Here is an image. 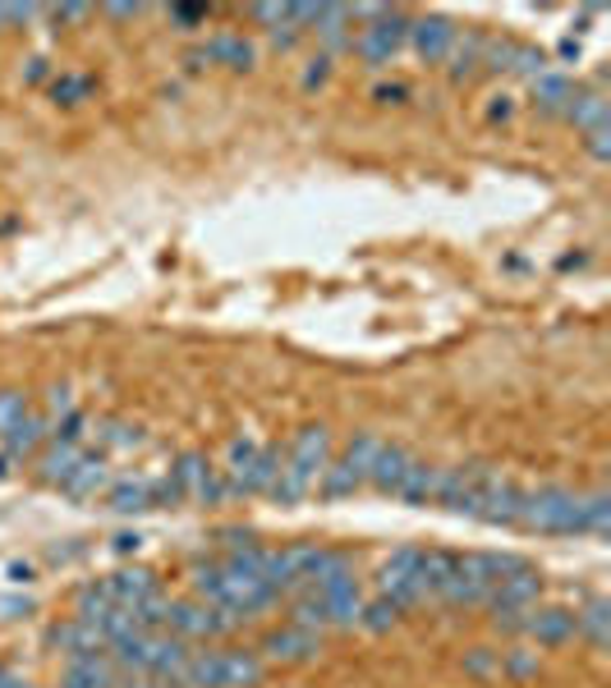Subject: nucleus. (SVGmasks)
Returning <instances> with one entry per match:
<instances>
[{
    "instance_id": "obj_1",
    "label": "nucleus",
    "mask_w": 611,
    "mask_h": 688,
    "mask_svg": "<svg viewBox=\"0 0 611 688\" xmlns=\"http://www.w3.org/2000/svg\"><path fill=\"white\" fill-rule=\"evenodd\" d=\"M332 463V427L326 423H303L290 440L286 459H280V473H276V486L267 492V500L276 505H299L309 492H318V482Z\"/></svg>"
},
{
    "instance_id": "obj_2",
    "label": "nucleus",
    "mask_w": 611,
    "mask_h": 688,
    "mask_svg": "<svg viewBox=\"0 0 611 688\" xmlns=\"http://www.w3.org/2000/svg\"><path fill=\"white\" fill-rule=\"evenodd\" d=\"M492 473H496L492 463H478V459H469V463H442L432 505H442L446 515H455V519H478V515H483Z\"/></svg>"
},
{
    "instance_id": "obj_3",
    "label": "nucleus",
    "mask_w": 611,
    "mask_h": 688,
    "mask_svg": "<svg viewBox=\"0 0 611 688\" xmlns=\"http://www.w3.org/2000/svg\"><path fill=\"white\" fill-rule=\"evenodd\" d=\"M355 41H349V51H355L368 70H391L396 64V56L405 51V41H409V19L400 10H382L373 24H355Z\"/></svg>"
},
{
    "instance_id": "obj_4",
    "label": "nucleus",
    "mask_w": 611,
    "mask_h": 688,
    "mask_svg": "<svg viewBox=\"0 0 611 688\" xmlns=\"http://www.w3.org/2000/svg\"><path fill=\"white\" fill-rule=\"evenodd\" d=\"M575 515H579V492H565V486H534V492H524L519 528L552 532V538H575Z\"/></svg>"
},
{
    "instance_id": "obj_5",
    "label": "nucleus",
    "mask_w": 611,
    "mask_h": 688,
    "mask_svg": "<svg viewBox=\"0 0 611 688\" xmlns=\"http://www.w3.org/2000/svg\"><path fill=\"white\" fill-rule=\"evenodd\" d=\"M170 482L180 486V496L189 505H226L230 492H226V473L203 455V450H180L170 463Z\"/></svg>"
},
{
    "instance_id": "obj_6",
    "label": "nucleus",
    "mask_w": 611,
    "mask_h": 688,
    "mask_svg": "<svg viewBox=\"0 0 611 688\" xmlns=\"http://www.w3.org/2000/svg\"><path fill=\"white\" fill-rule=\"evenodd\" d=\"M244 619L230 615L226 606H212V602H175L170 606V625L166 633L184 638V642H216V638H230Z\"/></svg>"
},
{
    "instance_id": "obj_7",
    "label": "nucleus",
    "mask_w": 611,
    "mask_h": 688,
    "mask_svg": "<svg viewBox=\"0 0 611 688\" xmlns=\"http://www.w3.org/2000/svg\"><path fill=\"white\" fill-rule=\"evenodd\" d=\"M492 583H496V579L488 574L483 551H469V556H455V569H451V583H446V592H442V602L455 606V611L488 606Z\"/></svg>"
},
{
    "instance_id": "obj_8",
    "label": "nucleus",
    "mask_w": 611,
    "mask_h": 688,
    "mask_svg": "<svg viewBox=\"0 0 611 688\" xmlns=\"http://www.w3.org/2000/svg\"><path fill=\"white\" fill-rule=\"evenodd\" d=\"M262 661H276V665H309L318 661L322 652V633H309V629H295V625H276L257 638L253 648Z\"/></svg>"
},
{
    "instance_id": "obj_9",
    "label": "nucleus",
    "mask_w": 611,
    "mask_h": 688,
    "mask_svg": "<svg viewBox=\"0 0 611 688\" xmlns=\"http://www.w3.org/2000/svg\"><path fill=\"white\" fill-rule=\"evenodd\" d=\"M423 546H396L378 569V596H391L400 611L414 606V574H419Z\"/></svg>"
},
{
    "instance_id": "obj_10",
    "label": "nucleus",
    "mask_w": 611,
    "mask_h": 688,
    "mask_svg": "<svg viewBox=\"0 0 611 688\" xmlns=\"http://www.w3.org/2000/svg\"><path fill=\"white\" fill-rule=\"evenodd\" d=\"M542 592H548V579H542L538 565H524L506 579H496L492 592H488V611H501V606H515V611H529L542 602Z\"/></svg>"
},
{
    "instance_id": "obj_11",
    "label": "nucleus",
    "mask_w": 611,
    "mask_h": 688,
    "mask_svg": "<svg viewBox=\"0 0 611 688\" xmlns=\"http://www.w3.org/2000/svg\"><path fill=\"white\" fill-rule=\"evenodd\" d=\"M455 33H460V28H455L446 14H423V19H409V41H405V47H414V56H419L423 64H442Z\"/></svg>"
},
{
    "instance_id": "obj_12",
    "label": "nucleus",
    "mask_w": 611,
    "mask_h": 688,
    "mask_svg": "<svg viewBox=\"0 0 611 688\" xmlns=\"http://www.w3.org/2000/svg\"><path fill=\"white\" fill-rule=\"evenodd\" d=\"M524 638L538 642V648H565V642H575V611L538 602L529 619H524Z\"/></svg>"
},
{
    "instance_id": "obj_13",
    "label": "nucleus",
    "mask_w": 611,
    "mask_h": 688,
    "mask_svg": "<svg viewBox=\"0 0 611 688\" xmlns=\"http://www.w3.org/2000/svg\"><path fill=\"white\" fill-rule=\"evenodd\" d=\"M519 515H524V486L506 473H492V486H488V500H483V523L492 528H519Z\"/></svg>"
},
{
    "instance_id": "obj_14",
    "label": "nucleus",
    "mask_w": 611,
    "mask_h": 688,
    "mask_svg": "<svg viewBox=\"0 0 611 688\" xmlns=\"http://www.w3.org/2000/svg\"><path fill=\"white\" fill-rule=\"evenodd\" d=\"M111 482H116L111 478V459L97 455V450H83V459L74 463V473L64 478L60 492L70 500H97V496H106V486H111Z\"/></svg>"
},
{
    "instance_id": "obj_15",
    "label": "nucleus",
    "mask_w": 611,
    "mask_h": 688,
    "mask_svg": "<svg viewBox=\"0 0 611 688\" xmlns=\"http://www.w3.org/2000/svg\"><path fill=\"white\" fill-rule=\"evenodd\" d=\"M451 569H455V551L428 546L423 560H419V574H414V606L442 602V592H446V583H451Z\"/></svg>"
},
{
    "instance_id": "obj_16",
    "label": "nucleus",
    "mask_w": 611,
    "mask_h": 688,
    "mask_svg": "<svg viewBox=\"0 0 611 688\" xmlns=\"http://www.w3.org/2000/svg\"><path fill=\"white\" fill-rule=\"evenodd\" d=\"M116 684H120V665L111 661V652H87L64 661L60 688H116Z\"/></svg>"
},
{
    "instance_id": "obj_17",
    "label": "nucleus",
    "mask_w": 611,
    "mask_h": 688,
    "mask_svg": "<svg viewBox=\"0 0 611 688\" xmlns=\"http://www.w3.org/2000/svg\"><path fill=\"white\" fill-rule=\"evenodd\" d=\"M309 37H318L322 56H332V60L345 56L349 41H355V19H349V5H318V19H313Z\"/></svg>"
},
{
    "instance_id": "obj_18",
    "label": "nucleus",
    "mask_w": 611,
    "mask_h": 688,
    "mask_svg": "<svg viewBox=\"0 0 611 688\" xmlns=\"http://www.w3.org/2000/svg\"><path fill=\"white\" fill-rule=\"evenodd\" d=\"M483 47H488V33H478V28H465V33H455L451 41V51H446V79L460 87L469 83L474 74H483Z\"/></svg>"
},
{
    "instance_id": "obj_19",
    "label": "nucleus",
    "mask_w": 611,
    "mask_h": 688,
    "mask_svg": "<svg viewBox=\"0 0 611 688\" xmlns=\"http://www.w3.org/2000/svg\"><path fill=\"white\" fill-rule=\"evenodd\" d=\"M83 459V446H74V440H60L51 436L47 446L37 450L33 459V469H37V482H47V486H64V478L74 473V463Z\"/></svg>"
},
{
    "instance_id": "obj_20",
    "label": "nucleus",
    "mask_w": 611,
    "mask_h": 688,
    "mask_svg": "<svg viewBox=\"0 0 611 688\" xmlns=\"http://www.w3.org/2000/svg\"><path fill=\"white\" fill-rule=\"evenodd\" d=\"M575 93H579V87H575V79L565 70H548V74H538L529 83V97L538 106V116H556V120L565 116V106H571Z\"/></svg>"
},
{
    "instance_id": "obj_21",
    "label": "nucleus",
    "mask_w": 611,
    "mask_h": 688,
    "mask_svg": "<svg viewBox=\"0 0 611 688\" xmlns=\"http://www.w3.org/2000/svg\"><path fill=\"white\" fill-rule=\"evenodd\" d=\"M47 642H51V648H60L64 656H87V652H111V648H106V638L93 629V625H87V619H60V625H51L47 629Z\"/></svg>"
},
{
    "instance_id": "obj_22",
    "label": "nucleus",
    "mask_w": 611,
    "mask_h": 688,
    "mask_svg": "<svg viewBox=\"0 0 611 688\" xmlns=\"http://www.w3.org/2000/svg\"><path fill=\"white\" fill-rule=\"evenodd\" d=\"M436 473H442V463H432V459H419V455H414V459H409V469H405V478H400V486H396V500L409 505V509L432 505V496H436Z\"/></svg>"
},
{
    "instance_id": "obj_23",
    "label": "nucleus",
    "mask_w": 611,
    "mask_h": 688,
    "mask_svg": "<svg viewBox=\"0 0 611 688\" xmlns=\"http://www.w3.org/2000/svg\"><path fill=\"white\" fill-rule=\"evenodd\" d=\"M409 459H414L409 446H400V440H382V450L373 459V473H368V486L382 492V496H396V486H400V478L409 469Z\"/></svg>"
},
{
    "instance_id": "obj_24",
    "label": "nucleus",
    "mask_w": 611,
    "mask_h": 688,
    "mask_svg": "<svg viewBox=\"0 0 611 688\" xmlns=\"http://www.w3.org/2000/svg\"><path fill=\"white\" fill-rule=\"evenodd\" d=\"M267 679V661L249 648H221V688H257Z\"/></svg>"
},
{
    "instance_id": "obj_25",
    "label": "nucleus",
    "mask_w": 611,
    "mask_h": 688,
    "mask_svg": "<svg viewBox=\"0 0 611 688\" xmlns=\"http://www.w3.org/2000/svg\"><path fill=\"white\" fill-rule=\"evenodd\" d=\"M199 51H203L207 64H226V70H253V60H257L253 41L244 33H216V37H207V47H199Z\"/></svg>"
},
{
    "instance_id": "obj_26",
    "label": "nucleus",
    "mask_w": 611,
    "mask_h": 688,
    "mask_svg": "<svg viewBox=\"0 0 611 688\" xmlns=\"http://www.w3.org/2000/svg\"><path fill=\"white\" fill-rule=\"evenodd\" d=\"M0 440H5V455H10L14 463L37 459V450L51 440V423H47V413H37V409H33V413L24 418V423H19L10 436H0Z\"/></svg>"
},
{
    "instance_id": "obj_27",
    "label": "nucleus",
    "mask_w": 611,
    "mask_h": 688,
    "mask_svg": "<svg viewBox=\"0 0 611 688\" xmlns=\"http://www.w3.org/2000/svg\"><path fill=\"white\" fill-rule=\"evenodd\" d=\"M257 450H262V440H253V436H235L230 446H226V492H230V500H244V482H249V473H253V463H257Z\"/></svg>"
},
{
    "instance_id": "obj_28",
    "label": "nucleus",
    "mask_w": 611,
    "mask_h": 688,
    "mask_svg": "<svg viewBox=\"0 0 611 688\" xmlns=\"http://www.w3.org/2000/svg\"><path fill=\"white\" fill-rule=\"evenodd\" d=\"M575 638H584L594 652H607V642H611V602L607 596H588V602L575 611Z\"/></svg>"
},
{
    "instance_id": "obj_29",
    "label": "nucleus",
    "mask_w": 611,
    "mask_h": 688,
    "mask_svg": "<svg viewBox=\"0 0 611 688\" xmlns=\"http://www.w3.org/2000/svg\"><path fill=\"white\" fill-rule=\"evenodd\" d=\"M106 583V592H111V602L116 606H139L143 596H152L161 583H157V574L152 569H143V565H134V569H116L111 579H101Z\"/></svg>"
},
{
    "instance_id": "obj_30",
    "label": "nucleus",
    "mask_w": 611,
    "mask_h": 688,
    "mask_svg": "<svg viewBox=\"0 0 611 688\" xmlns=\"http://www.w3.org/2000/svg\"><path fill=\"white\" fill-rule=\"evenodd\" d=\"M322 602H326V625L332 629H359V615H363V592L359 583H349V588H336V592H318Z\"/></svg>"
},
{
    "instance_id": "obj_31",
    "label": "nucleus",
    "mask_w": 611,
    "mask_h": 688,
    "mask_svg": "<svg viewBox=\"0 0 611 688\" xmlns=\"http://www.w3.org/2000/svg\"><path fill=\"white\" fill-rule=\"evenodd\" d=\"M611 532V496L607 492H584L579 515H575V538H607Z\"/></svg>"
},
{
    "instance_id": "obj_32",
    "label": "nucleus",
    "mask_w": 611,
    "mask_h": 688,
    "mask_svg": "<svg viewBox=\"0 0 611 688\" xmlns=\"http://www.w3.org/2000/svg\"><path fill=\"white\" fill-rule=\"evenodd\" d=\"M561 120H571L579 133H594V129L611 124V101H607L602 93H575Z\"/></svg>"
},
{
    "instance_id": "obj_33",
    "label": "nucleus",
    "mask_w": 611,
    "mask_h": 688,
    "mask_svg": "<svg viewBox=\"0 0 611 688\" xmlns=\"http://www.w3.org/2000/svg\"><path fill=\"white\" fill-rule=\"evenodd\" d=\"M106 509H111V515H120V519L152 509V505H147V478H116L111 486H106Z\"/></svg>"
},
{
    "instance_id": "obj_34",
    "label": "nucleus",
    "mask_w": 611,
    "mask_h": 688,
    "mask_svg": "<svg viewBox=\"0 0 611 688\" xmlns=\"http://www.w3.org/2000/svg\"><path fill=\"white\" fill-rule=\"evenodd\" d=\"M280 459H286V450H280V446H262V450H257V463H253V473H249V482H244V500L272 492L276 473H280Z\"/></svg>"
},
{
    "instance_id": "obj_35",
    "label": "nucleus",
    "mask_w": 611,
    "mask_h": 688,
    "mask_svg": "<svg viewBox=\"0 0 611 688\" xmlns=\"http://www.w3.org/2000/svg\"><path fill=\"white\" fill-rule=\"evenodd\" d=\"M93 93H97V79L83 74V70H64V74L51 79V97H56L60 106H79V101H87Z\"/></svg>"
},
{
    "instance_id": "obj_36",
    "label": "nucleus",
    "mask_w": 611,
    "mask_h": 688,
    "mask_svg": "<svg viewBox=\"0 0 611 688\" xmlns=\"http://www.w3.org/2000/svg\"><path fill=\"white\" fill-rule=\"evenodd\" d=\"M400 606L391 602V596H373V602H363V615H359V629H368V633H391L400 625Z\"/></svg>"
},
{
    "instance_id": "obj_37",
    "label": "nucleus",
    "mask_w": 611,
    "mask_h": 688,
    "mask_svg": "<svg viewBox=\"0 0 611 688\" xmlns=\"http://www.w3.org/2000/svg\"><path fill=\"white\" fill-rule=\"evenodd\" d=\"M552 70V60L542 47H534V41H515V56H511V70L506 74H519V79H538V74H548Z\"/></svg>"
},
{
    "instance_id": "obj_38",
    "label": "nucleus",
    "mask_w": 611,
    "mask_h": 688,
    "mask_svg": "<svg viewBox=\"0 0 611 688\" xmlns=\"http://www.w3.org/2000/svg\"><path fill=\"white\" fill-rule=\"evenodd\" d=\"M97 427H101L97 436H101L106 450H139L143 446V432L134 423H124V418H101Z\"/></svg>"
},
{
    "instance_id": "obj_39",
    "label": "nucleus",
    "mask_w": 611,
    "mask_h": 688,
    "mask_svg": "<svg viewBox=\"0 0 611 688\" xmlns=\"http://www.w3.org/2000/svg\"><path fill=\"white\" fill-rule=\"evenodd\" d=\"M28 413H33V395L28 390H14V386L0 390V436H10Z\"/></svg>"
},
{
    "instance_id": "obj_40",
    "label": "nucleus",
    "mask_w": 611,
    "mask_h": 688,
    "mask_svg": "<svg viewBox=\"0 0 611 688\" xmlns=\"http://www.w3.org/2000/svg\"><path fill=\"white\" fill-rule=\"evenodd\" d=\"M501 675L506 679H538L542 675V661H538V652H529V648H506L501 652Z\"/></svg>"
},
{
    "instance_id": "obj_41",
    "label": "nucleus",
    "mask_w": 611,
    "mask_h": 688,
    "mask_svg": "<svg viewBox=\"0 0 611 688\" xmlns=\"http://www.w3.org/2000/svg\"><path fill=\"white\" fill-rule=\"evenodd\" d=\"M460 665H465L469 679H501V652L496 648H469Z\"/></svg>"
},
{
    "instance_id": "obj_42",
    "label": "nucleus",
    "mask_w": 611,
    "mask_h": 688,
    "mask_svg": "<svg viewBox=\"0 0 611 688\" xmlns=\"http://www.w3.org/2000/svg\"><path fill=\"white\" fill-rule=\"evenodd\" d=\"M74 409H79V399H74L70 386H51V390H47V423H51V436H56V427H60Z\"/></svg>"
},
{
    "instance_id": "obj_43",
    "label": "nucleus",
    "mask_w": 611,
    "mask_h": 688,
    "mask_svg": "<svg viewBox=\"0 0 611 688\" xmlns=\"http://www.w3.org/2000/svg\"><path fill=\"white\" fill-rule=\"evenodd\" d=\"M147 505H152V509H175V505H184L180 486L170 482V473H166V478H147Z\"/></svg>"
},
{
    "instance_id": "obj_44",
    "label": "nucleus",
    "mask_w": 611,
    "mask_h": 688,
    "mask_svg": "<svg viewBox=\"0 0 611 688\" xmlns=\"http://www.w3.org/2000/svg\"><path fill=\"white\" fill-rule=\"evenodd\" d=\"M529 611H534V606H529ZM529 611H515V606L492 611V633H496V638H524V619H529Z\"/></svg>"
},
{
    "instance_id": "obj_45",
    "label": "nucleus",
    "mask_w": 611,
    "mask_h": 688,
    "mask_svg": "<svg viewBox=\"0 0 611 688\" xmlns=\"http://www.w3.org/2000/svg\"><path fill=\"white\" fill-rule=\"evenodd\" d=\"M166 14H170V24H175V28L193 33V28H203V24H207V14H212V10H207V5H170Z\"/></svg>"
},
{
    "instance_id": "obj_46",
    "label": "nucleus",
    "mask_w": 611,
    "mask_h": 688,
    "mask_svg": "<svg viewBox=\"0 0 611 688\" xmlns=\"http://www.w3.org/2000/svg\"><path fill=\"white\" fill-rule=\"evenodd\" d=\"M47 5H0V33H10V28H24L28 19H37Z\"/></svg>"
},
{
    "instance_id": "obj_47",
    "label": "nucleus",
    "mask_w": 611,
    "mask_h": 688,
    "mask_svg": "<svg viewBox=\"0 0 611 688\" xmlns=\"http://www.w3.org/2000/svg\"><path fill=\"white\" fill-rule=\"evenodd\" d=\"M267 37H272V47H276V51H295V47H299V41L309 37V33H303V28L295 24V19H286V24H276Z\"/></svg>"
},
{
    "instance_id": "obj_48",
    "label": "nucleus",
    "mask_w": 611,
    "mask_h": 688,
    "mask_svg": "<svg viewBox=\"0 0 611 688\" xmlns=\"http://www.w3.org/2000/svg\"><path fill=\"white\" fill-rule=\"evenodd\" d=\"M87 423H93V418H87L83 409H74L70 418H64V423L56 427V436L60 440H74V446H83V436H87Z\"/></svg>"
},
{
    "instance_id": "obj_49",
    "label": "nucleus",
    "mask_w": 611,
    "mask_h": 688,
    "mask_svg": "<svg viewBox=\"0 0 611 688\" xmlns=\"http://www.w3.org/2000/svg\"><path fill=\"white\" fill-rule=\"evenodd\" d=\"M584 152L594 161H607L611 157V124H602V129H594V133H584Z\"/></svg>"
},
{
    "instance_id": "obj_50",
    "label": "nucleus",
    "mask_w": 611,
    "mask_h": 688,
    "mask_svg": "<svg viewBox=\"0 0 611 688\" xmlns=\"http://www.w3.org/2000/svg\"><path fill=\"white\" fill-rule=\"evenodd\" d=\"M326 79H332V56H322V51H318V56L309 60V70H303V87L313 93V87H322Z\"/></svg>"
},
{
    "instance_id": "obj_51",
    "label": "nucleus",
    "mask_w": 611,
    "mask_h": 688,
    "mask_svg": "<svg viewBox=\"0 0 611 688\" xmlns=\"http://www.w3.org/2000/svg\"><path fill=\"white\" fill-rule=\"evenodd\" d=\"M409 97V83H378L373 87V101L378 106H400Z\"/></svg>"
},
{
    "instance_id": "obj_52",
    "label": "nucleus",
    "mask_w": 611,
    "mask_h": 688,
    "mask_svg": "<svg viewBox=\"0 0 611 688\" xmlns=\"http://www.w3.org/2000/svg\"><path fill=\"white\" fill-rule=\"evenodd\" d=\"M41 14H51L56 24H83V19L93 14V5H51V10H41Z\"/></svg>"
},
{
    "instance_id": "obj_53",
    "label": "nucleus",
    "mask_w": 611,
    "mask_h": 688,
    "mask_svg": "<svg viewBox=\"0 0 611 688\" xmlns=\"http://www.w3.org/2000/svg\"><path fill=\"white\" fill-rule=\"evenodd\" d=\"M511 116H515V97H511V93H496V97H488V120H492V124H496V120L506 124Z\"/></svg>"
},
{
    "instance_id": "obj_54",
    "label": "nucleus",
    "mask_w": 611,
    "mask_h": 688,
    "mask_svg": "<svg viewBox=\"0 0 611 688\" xmlns=\"http://www.w3.org/2000/svg\"><path fill=\"white\" fill-rule=\"evenodd\" d=\"M253 19H257V24H267V33H272L276 24H286V19H290V5H253Z\"/></svg>"
},
{
    "instance_id": "obj_55",
    "label": "nucleus",
    "mask_w": 611,
    "mask_h": 688,
    "mask_svg": "<svg viewBox=\"0 0 611 688\" xmlns=\"http://www.w3.org/2000/svg\"><path fill=\"white\" fill-rule=\"evenodd\" d=\"M5 574H10V583H33V574H37V569H33L28 560H10Z\"/></svg>"
},
{
    "instance_id": "obj_56",
    "label": "nucleus",
    "mask_w": 611,
    "mask_h": 688,
    "mask_svg": "<svg viewBox=\"0 0 611 688\" xmlns=\"http://www.w3.org/2000/svg\"><path fill=\"white\" fill-rule=\"evenodd\" d=\"M111 546L120 551V556H129V551H139V546H143V538H139V532H120V538H116Z\"/></svg>"
},
{
    "instance_id": "obj_57",
    "label": "nucleus",
    "mask_w": 611,
    "mask_h": 688,
    "mask_svg": "<svg viewBox=\"0 0 611 688\" xmlns=\"http://www.w3.org/2000/svg\"><path fill=\"white\" fill-rule=\"evenodd\" d=\"M24 79H28V83H41V79H47V60L33 56V60H28V70H24Z\"/></svg>"
},
{
    "instance_id": "obj_58",
    "label": "nucleus",
    "mask_w": 611,
    "mask_h": 688,
    "mask_svg": "<svg viewBox=\"0 0 611 688\" xmlns=\"http://www.w3.org/2000/svg\"><path fill=\"white\" fill-rule=\"evenodd\" d=\"M0 688H37V684H28V679H19L14 671H5V665H0Z\"/></svg>"
},
{
    "instance_id": "obj_59",
    "label": "nucleus",
    "mask_w": 611,
    "mask_h": 688,
    "mask_svg": "<svg viewBox=\"0 0 611 688\" xmlns=\"http://www.w3.org/2000/svg\"><path fill=\"white\" fill-rule=\"evenodd\" d=\"M561 60H579V41H575V37L561 41Z\"/></svg>"
},
{
    "instance_id": "obj_60",
    "label": "nucleus",
    "mask_w": 611,
    "mask_h": 688,
    "mask_svg": "<svg viewBox=\"0 0 611 688\" xmlns=\"http://www.w3.org/2000/svg\"><path fill=\"white\" fill-rule=\"evenodd\" d=\"M106 14H111V19H134L139 5H106Z\"/></svg>"
},
{
    "instance_id": "obj_61",
    "label": "nucleus",
    "mask_w": 611,
    "mask_h": 688,
    "mask_svg": "<svg viewBox=\"0 0 611 688\" xmlns=\"http://www.w3.org/2000/svg\"><path fill=\"white\" fill-rule=\"evenodd\" d=\"M10 463H14V459H10L5 450H0V478H10Z\"/></svg>"
}]
</instances>
